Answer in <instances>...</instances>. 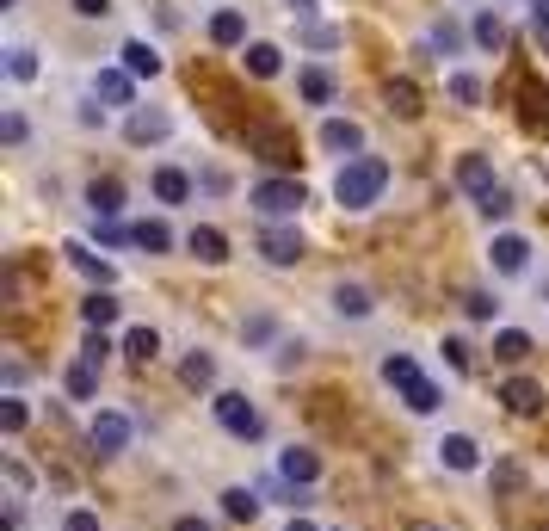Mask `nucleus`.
Listing matches in <instances>:
<instances>
[{"label":"nucleus","mask_w":549,"mask_h":531,"mask_svg":"<svg viewBox=\"0 0 549 531\" xmlns=\"http://www.w3.org/2000/svg\"><path fill=\"white\" fill-rule=\"evenodd\" d=\"M0 433H25V402H0Z\"/></svg>","instance_id":"obj_41"},{"label":"nucleus","mask_w":549,"mask_h":531,"mask_svg":"<svg viewBox=\"0 0 549 531\" xmlns=\"http://www.w3.org/2000/svg\"><path fill=\"white\" fill-rule=\"evenodd\" d=\"M186 247H192L204 266H223V260H229V235H223V229H210V223H198V229L186 235Z\"/></svg>","instance_id":"obj_14"},{"label":"nucleus","mask_w":549,"mask_h":531,"mask_svg":"<svg viewBox=\"0 0 549 531\" xmlns=\"http://www.w3.org/2000/svg\"><path fill=\"white\" fill-rule=\"evenodd\" d=\"M315 476H321V457H315L309 445H290V451H284V482H297V488H309Z\"/></svg>","instance_id":"obj_17"},{"label":"nucleus","mask_w":549,"mask_h":531,"mask_svg":"<svg viewBox=\"0 0 549 531\" xmlns=\"http://www.w3.org/2000/svg\"><path fill=\"white\" fill-rule=\"evenodd\" d=\"M426 44H432L438 56H457V50H463V25H457V19H438V25L426 31Z\"/></svg>","instance_id":"obj_25"},{"label":"nucleus","mask_w":549,"mask_h":531,"mask_svg":"<svg viewBox=\"0 0 549 531\" xmlns=\"http://www.w3.org/2000/svg\"><path fill=\"white\" fill-rule=\"evenodd\" d=\"M389 112H395V118H420V87H414L408 75L389 81Z\"/></svg>","instance_id":"obj_24"},{"label":"nucleus","mask_w":549,"mask_h":531,"mask_svg":"<svg viewBox=\"0 0 549 531\" xmlns=\"http://www.w3.org/2000/svg\"><path fill=\"white\" fill-rule=\"evenodd\" d=\"M531 25H537L543 38H549V0H531Z\"/></svg>","instance_id":"obj_52"},{"label":"nucleus","mask_w":549,"mask_h":531,"mask_svg":"<svg viewBox=\"0 0 549 531\" xmlns=\"http://www.w3.org/2000/svg\"><path fill=\"white\" fill-rule=\"evenodd\" d=\"M130 235H136L142 254H167V247H173V229H167V223H136Z\"/></svg>","instance_id":"obj_30"},{"label":"nucleus","mask_w":549,"mask_h":531,"mask_svg":"<svg viewBox=\"0 0 549 531\" xmlns=\"http://www.w3.org/2000/svg\"><path fill=\"white\" fill-rule=\"evenodd\" d=\"M297 93H303V105H334V93H340V81H334V68H321V62L297 68Z\"/></svg>","instance_id":"obj_9"},{"label":"nucleus","mask_w":549,"mask_h":531,"mask_svg":"<svg viewBox=\"0 0 549 531\" xmlns=\"http://www.w3.org/2000/svg\"><path fill=\"white\" fill-rule=\"evenodd\" d=\"M401 402H408L414 414H432L438 402H445V396H438V383H426V377H414L408 389H401Z\"/></svg>","instance_id":"obj_31"},{"label":"nucleus","mask_w":549,"mask_h":531,"mask_svg":"<svg viewBox=\"0 0 549 531\" xmlns=\"http://www.w3.org/2000/svg\"><path fill=\"white\" fill-rule=\"evenodd\" d=\"M7 482H13V494H25V488H31V470L19 464V457H7Z\"/></svg>","instance_id":"obj_48"},{"label":"nucleus","mask_w":549,"mask_h":531,"mask_svg":"<svg viewBox=\"0 0 549 531\" xmlns=\"http://www.w3.org/2000/svg\"><path fill=\"white\" fill-rule=\"evenodd\" d=\"M124 136H130L136 149H142V143H167V136H173V118H167V112H149V105H136V112L124 118Z\"/></svg>","instance_id":"obj_5"},{"label":"nucleus","mask_w":549,"mask_h":531,"mask_svg":"<svg viewBox=\"0 0 549 531\" xmlns=\"http://www.w3.org/2000/svg\"><path fill=\"white\" fill-rule=\"evenodd\" d=\"M99 241H105V247H124V241H136V235L118 229V223H99Z\"/></svg>","instance_id":"obj_50"},{"label":"nucleus","mask_w":549,"mask_h":531,"mask_svg":"<svg viewBox=\"0 0 549 531\" xmlns=\"http://www.w3.org/2000/svg\"><path fill=\"white\" fill-rule=\"evenodd\" d=\"M0 136L19 149V143H25V112H7V118H0Z\"/></svg>","instance_id":"obj_45"},{"label":"nucleus","mask_w":549,"mask_h":531,"mask_svg":"<svg viewBox=\"0 0 549 531\" xmlns=\"http://www.w3.org/2000/svg\"><path fill=\"white\" fill-rule=\"evenodd\" d=\"M155 198H161V204H186V198H192V180H186L179 167H155Z\"/></svg>","instance_id":"obj_23"},{"label":"nucleus","mask_w":549,"mask_h":531,"mask_svg":"<svg viewBox=\"0 0 549 531\" xmlns=\"http://www.w3.org/2000/svg\"><path fill=\"white\" fill-rule=\"evenodd\" d=\"M179 377H186L192 389H210V383H216V359H210V352H192V359L179 365Z\"/></svg>","instance_id":"obj_33"},{"label":"nucleus","mask_w":549,"mask_h":531,"mask_svg":"<svg viewBox=\"0 0 549 531\" xmlns=\"http://www.w3.org/2000/svg\"><path fill=\"white\" fill-rule=\"evenodd\" d=\"M62 531H99V513H87V507H75V513H68V525Z\"/></svg>","instance_id":"obj_47"},{"label":"nucleus","mask_w":549,"mask_h":531,"mask_svg":"<svg viewBox=\"0 0 549 531\" xmlns=\"http://www.w3.org/2000/svg\"><path fill=\"white\" fill-rule=\"evenodd\" d=\"M241 334H247V346H266V340L278 334V322H272V315H247V328H241Z\"/></svg>","instance_id":"obj_39"},{"label":"nucleus","mask_w":549,"mask_h":531,"mask_svg":"<svg viewBox=\"0 0 549 531\" xmlns=\"http://www.w3.org/2000/svg\"><path fill=\"white\" fill-rule=\"evenodd\" d=\"M284 531H315V525H309V519H290V525H284Z\"/></svg>","instance_id":"obj_55"},{"label":"nucleus","mask_w":549,"mask_h":531,"mask_svg":"<svg viewBox=\"0 0 549 531\" xmlns=\"http://www.w3.org/2000/svg\"><path fill=\"white\" fill-rule=\"evenodd\" d=\"M445 87H451L457 105H482V81H475L469 68H451V81H445Z\"/></svg>","instance_id":"obj_36"},{"label":"nucleus","mask_w":549,"mask_h":531,"mask_svg":"<svg viewBox=\"0 0 549 531\" xmlns=\"http://www.w3.org/2000/svg\"><path fill=\"white\" fill-rule=\"evenodd\" d=\"M118 56H124V75H136V81H155V75H161V56H155V44H142V38H130Z\"/></svg>","instance_id":"obj_15"},{"label":"nucleus","mask_w":549,"mask_h":531,"mask_svg":"<svg viewBox=\"0 0 549 531\" xmlns=\"http://www.w3.org/2000/svg\"><path fill=\"white\" fill-rule=\"evenodd\" d=\"M531 352H537V346H531V334H519V328L494 334V359H500V365H525Z\"/></svg>","instance_id":"obj_21"},{"label":"nucleus","mask_w":549,"mask_h":531,"mask_svg":"<svg viewBox=\"0 0 549 531\" xmlns=\"http://www.w3.org/2000/svg\"><path fill=\"white\" fill-rule=\"evenodd\" d=\"M500 402H506L512 414H543V383H531V377H506V383H500Z\"/></svg>","instance_id":"obj_11"},{"label":"nucleus","mask_w":549,"mask_h":531,"mask_svg":"<svg viewBox=\"0 0 549 531\" xmlns=\"http://www.w3.org/2000/svg\"><path fill=\"white\" fill-rule=\"evenodd\" d=\"M488 260H494V272H525V260H531V241H525V235H494Z\"/></svg>","instance_id":"obj_13"},{"label":"nucleus","mask_w":549,"mask_h":531,"mask_svg":"<svg viewBox=\"0 0 549 531\" xmlns=\"http://www.w3.org/2000/svg\"><path fill=\"white\" fill-rule=\"evenodd\" d=\"M525 124H543L549 130V93L543 87H525Z\"/></svg>","instance_id":"obj_38"},{"label":"nucleus","mask_w":549,"mask_h":531,"mask_svg":"<svg viewBox=\"0 0 549 531\" xmlns=\"http://www.w3.org/2000/svg\"><path fill=\"white\" fill-rule=\"evenodd\" d=\"M130 414H93V451H105V457H112V451H124L130 445Z\"/></svg>","instance_id":"obj_10"},{"label":"nucleus","mask_w":549,"mask_h":531,"mask_svg":"<svg viewBox=\"0 0 549 531\" xmlns=\"http://www.w3.org/2000/svg\"><path fill=\"white\" fill-rule=\"evenodd\" d=\"M543 531H549V519H543Z\"/></svg>","instance_id":"obj_58"},{"label":"nucleus","mask_w":549,"mask_h":531,"mask_svg":"<svg viewBox=\"0 0 549 531\" xmlns=\"http://www.w3.org/2000/svg\"><path fill=\"white\" fill-rule=\"evenodd\" d=\"M105 352H112V340H105V334H87V352H81V359H87V365H99Z\"/></svg>","instance_id":"obj_49"},{"label":"nucleus","mask_w":549,"mask_h":531,"mask_svg":"<svg viewBox=\"0 0 549 531\" xmlns=\"http://www.w3.org/2000/svg\"><path fill=\"white\" fill-rule=\"evenodd\" d=\"M457 186L475 192V204H482V198L494 192V167H488V155H463V161H457Z\"/></svg>","instance_id":"obj_12"},{"label":"nucleus","mask_w":549,"mask_h":531,"mask_svg":"<svg viewBox=\"0 0 549 531\" xmlns=\"http://www.w3.org/2000/svg\"><path fill=\"white\" fill-rule=\"evenodd\" d=\"M173 531H210L204 519H173Z\"/></svg>","instance_id":"obj_54"},{"label":"nucleus","mask_w":549,"mask_h":531,"mask_svg":"<svg viewBox=\"0 0 549 531\" xmlns=\"http://www.w3.org/2000/svg\"><path fill=\"white\" fill-rule=\"evenodd\" d=\"M81 322H87L93 334H105V328L118 322V297H105V291H93V297L81 303Z\"/></svg>","instance_id":"obj_22"},{"label":"nucleus","mask_w":549,"mask_h":531,"mask_svg":"<svg viewBox=\"0 0 549 531\" xmlns=\"http://www.w3.org/2000/svg\"><path fill=\"white\" fill-rule=\"evenodd\" d=\"M241 62H247V75H253V81H272L278 68H284V50H278V44H247Z\"/></svg>","instance_id":"obj_18"},{"label":"nucleus","mask_w":549,"mask_h":531,"mask_svg":"<svg viewBox=\"0 0 549 531\" xmlns=\"http://www.w3.org/2000/svg\"><path fill=\"white\" fill-rule=\"evenodd\" d=\"M247 204L260 210V217H297V210L309 204V192H303V180H278L272 173V180H260L247 192Z\"/></svg>","instance_id":"obj_2"},{"label":"nucleus","mask_w":549,"mask_h":531,"mask_svg":"<svg viewBox=\"0 0 549 531\" xmlns=\"http://www.w3.org/2000/svg\"><path fill=\"white\" fill-rule=\"evenodd\" d=\"M506 210H512V192H506V186H494V192L482 198V217H506Z\"/></svg>","instance_id":"obj_44"},{"label":"nucleus","mask_w":549,"mask_h":531,"mask_svg":"<svg viewBox=\"0 0 549 531\" xmlns=\"http://www.w3.org/2000/svg\"><path fill=\"white\" fill-rule=\"evenodd\" d=\"M210 44L216 50H247V13L241 7H216L210 13Z\"/></svg>","instance_id":"obj_6"},{"label":"nucleus","mask_w":549,"mask_h":531,"mask_svg":"<svg viewBox=\"0 0 549 531\" xmlns=\"http://www.w3.org/2000/svg\"><path fill=\"white\" fill-rule=\"evenodd\" d=\"M62 383H68V396H75V402H93V396H99V377H93V365H87V359H81V365H68V377H62Z\"/></svg>","instance_id":"obj_29"},{"label":"nucleus","mask_w":549,"mask_h":531,"mask_svg":"<svg viewBox=\"0 0 549 531\" xmlns=\"http://www.w3.org/2000/svg\"><path fill=\"white\" fill-rule=\"evenodd\" d=\"M321 149L327 155H364V130L352 118H321Z\"/></svg>","instance_id":"obj_8"},{"label":"nucleus","mask_w":549,"mask_h":531,"mask_svg":"<svg viewBox=\"0 0 549 531\" xmlns=\"http://www.w3.org/2000/svg\"><path fill=\"white\" fill-rule=\"evenodd\" d=\"M414 531H438V525H414Z\"/></svg>","instance_id":"obj_56"},{"label":"nucleus","mask_w":549,"mask_h":531,"mask_svg":"<svg viewBox=\"0 0 549 531\" xmlns=\"http://www.w3.org/2000/svg\"><path fill=\"white\" fill-rule=\"evenodd\" d=\"M383 186H389V161H383V155H352V161L334 173L340 210H371V204L383 198Z\"/></svg>","instance_id":"obj_1"},{"label":"nucleus","mask_w":549,"mask_h":531,"mask_svg":"<svg viewBox=\"0 0 549 531\" xmlns=\"http://www.w3.org/2000/svg\"><path fill=\"white\" fill-rule=\"evenodd\" d=\"M334 309L340 315H371V291L364 285H334Z\"/></svg>","instance_id":"obj_34"},{"label":"nucleus","mask_w":549,"mask_h":531,"mask_svg":"<svg viewBox=\"0 0 549 531\" xmlns=\"http://www.w3.org/2000/svg\"><path fill=\"white\" fill-rule=\"evenodd\" d=\"M438 457H445L451 470H475V464H482V457H475V439H469V433H445V439H438Z\"/></svg>","instance_id":"obj_20"},{"label":"nucleus","mask_w":549,"mask_h":531,"mask_svg":"<svg viewBox=\"0 0 549 531\" xmlns=\"http://www.w3.org/2000/svg\"><path fill=\"white\" fill-rule=\"evenodd\" d=\"M475 44L482 50H506V19L500 13H475Z\"/></svg>","instance_id":"obj_26"},{"label":"nucleus","mask_w":549,"mask_h":531,"mask_svg":"<svg viewBox=\"0 0 549 531\" xmlns=\"http://www.w3.org/2000/svg\"><path fill=\"white\" fill-rule=\"evenodd\" d=\"M494 488H500V494H519V488H525V470H519V464H494Z\"/></svg>","instance_id":"obj_40"},{"label":"nucleus","mask_w":549,"mask_h":531,"mask_svg":"<svg viewBox=\"0 0 549 531\" xmlns=\"http://www.w3.org/2000/svg\"><path fill=\"white\" fill-rule=\"evenodd\" d=\"M247 149L260 161H272V167H290L297 161V136H290L284 124H247Z\"/></svg>","instance_id":"obj_4"},{"label":"nucleus","mask_w":549,"mask_h":531,"mask_svg":"<svg viewBox=\"0 0 549 531\" xmlns=\"http://www.w3.org/2000/svg\"><path fill=\"white\" fill-rule=\"evenodd\" d=\"M463 309L475 315V322H494V309H500V303H494L488 291H469V297H463Z\"/></svg>","instance_id":"obj_42"},{"label":"nucleus","mask_w":549,"mask_h":531,"mask_svg":"<svg viewBox=\"0 0 549 531\" xmlns=\"http://www.w3.org/2000/svg\"><path fill=\"white\" fill-rule=\"evenodd\" d=\"M284 7L297 13V19H309V13H315V0H284Z\"/></svg>","instance_id":"obj_53"},{"label":"nucleus","mask_w":549,"mask_h":531,"mask_svg":"<svg viewBox=\"0 0 549 531\" xmlns=\"http://www.w3.org/2000/svg\"><path fill=\"white\" fill-rule=\"evenodd\" d=\"M303 44H309V50H334V44H340V31H334V25H309V31H303Z\"/></svg>","instance_id":"obj_43"},{"label":"nucleus","mask_w":549,"mask_h":531,"mask_svg":"<svg viewBox=\"0 0 549 531\" xmlns=\"http://www.w3.org/2000/svg\"><path fill=\"white\" fill-rule=\"evenodd\" d=\"M0 7H19V0H0Z\"/></svg>","instance_id":"obj_57"},{"label":"nucleus","mask_w":549,"mask_h":531,"mask_svg":"<svg viewBox=\"0 0 549 531\" xmlns=\"http://www.w3.org/2000/svg\"><path fill=\"white\" fill-rule=\"evenodd\" d=\"M216 420H223V433H235V439H260V433H266L260 408H253L247 396H235V389H223V396H216Z\"/></svg>","instance_id":"obj_3"},{"label":"nucleus","mask_w":549,"mask_h":531,"mask_svg":"<svg viewBox=\"0 0 549 531\" xmlns=\"http://www.w3.org/2000/svg\"><path fill=\"white\" fill-rule=\"evenodd\" d=\"M124 352H130L136 365H149L155 352H161V334H155V328H130V334H124Z\"/></svg>","instance_id":"obj_28"},{"label":"nucleus","mask_w":549,"mask_h":531,"mask_svg":"<svg viewBox=\"0 0 549 531\" xmlns=\"http://www.w3.org/2000/svg\"><path fill=\"white\" fill-rule=\"evenodd\" d=\"M420 377V365L408 359V352H389V359H383V383H395V389H408Z\"/></svg>","instance_id":"obj_35"},{"label":"nucleus","mask_w":549,"mask_h":531,"mask_svg":"<svg viewBox=\"0 0 549 531\" xmlns=\"http://www.w3.org/2000/svg\"><path fill=\"white\" fill-rule=\"evenodd\" d=\"M87 210H93L99 223H112L118 210H124V186H118V180H93V186H87Z\"/></svg>","instance_id":"obj_16"},{"label":"nucleus","mask_w":549,"mask_h":531,"mask_svg":"<svg viewBox=\"0 0 549 531\" xmlns=\"http://www.w3.org/2000/svg\"><path fill=\"white\" fill-rule=\"evenodd\" d=\"M445 359H451L457 371H469V346H463V340H445Z\"/></svg>","instance_id":"obj_51"},{"label":"nucleus","mask_w":549,"mask_h":531,"mask_svg":"<svg viewBox=\"0 0 549 531\" xmlns=\"http://www.w3.org/2000/svg\"><path fill=\"white\" fill-rule=\"evenodd\" d=\"M62 254H68V260H75V266H81L87 278H99V285H112V266H105L99 254H87V247H81V241H68V247H62Z\"/></svg>","instance_id":"obj_32"},{"label":"nucleus","mask_w":549,"mask_h":531,"mask_svg":"<svg viewBox=\"0 0 549 531\" xmlns=\"http://www.w3.org/2000/svg\"><path fill=\"white\" fill-rule=\"evenodd\" d=\"M130 81H136V75H124V68H99V75H93V93H99L105 105H130Z\"/></svg>","instance_id":"obj_19"},{"label":"nucleus","mask_w":549,"mask_h":531,"mask_svg":"<svg viewBox=\"0 0 549 531\" xmlns=\"http://www.w3.org/2000/svg\"><path fill=\"white\" fill-rule=\"evenodd\" d=\"M68 7H75L81 19H105V13H112V0H68Z\"/></svg>","instance_id":"obj_46"},{"label":"nucleus","mask_w":549,"mask_h":531,"mask_svg":"<svg viewBox=\"0 0 549 531\" xmlns=\"http://www.w3.org/2000/svg\"><path fill=\"white\" fill-rule=\"evenodd\" d=\"M260 254H266L272 266H297V260H303V235L284 229V223H272V229H260Z\"/></svg>","instance_id":"obj_7"},{"label":"nucleus","mask_w":549,"mask_h":531,"mask_svg":"<svg viewBox=\"0 0 549 531\" xmlns=\"http://www.w3.org/2000/svg\"><path fill=\"white\" fill-rule=\"evenodd\" d=\"M7 75L13 81H38V50L31 44H7Z\"/></svg>","instance_id":"obj_27"},{"label":"nucleus","mask_w":549,"mask_h":531,"mask_svg":"<svg viewBox=\"0 0 549 531\" xmlns=\"http://www.w3.org/2000/svg\"><path fill=\"white\" fill-rule=\"evenodd\" d=\"M223 513L229 519H253V513H260V494H253V488H229L223 494Z\"/></svg>","instance_id":"obj_37"}]
</instances>
